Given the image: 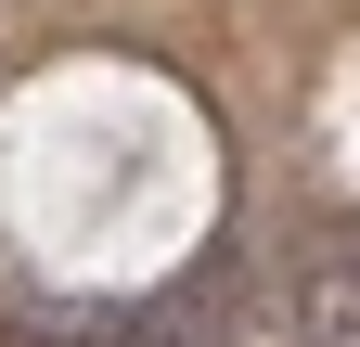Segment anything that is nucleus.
Segmentation results:
<instances>
[{
    "mask_svg": "<svg viewBox=\"0 0 360 347\" xmlns=\"http://www.w3.org/2000/svg\"><path fill=\"white\" fill-rule=\"evenodd\" d=\"M296 347H360V244H322L296 270Z\"/></svg>",
    "mask_w": 360,
    "mask_h": 347,
    "instance_id": "nucleus-1",
    "label": "nucleus"
}]
</instances>
